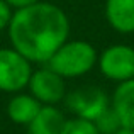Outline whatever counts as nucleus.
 Instances as JSON below:
<instances>
[{
    "label": "nucleus",
    "mask_w": 134,
    "mask_h": 134,
    "mask_svg": "<svg viewBox=\"0 0 134 134\" xmlns=\"http://www.w3.org/2000/svg\"><path fill=\"white\" fill-rule=\"evenodd\" d=\"M66 119L54 105H41L36 117L27 124L29 134H59Z\"/></svg>",
    "instance_id": "9"
},
{
    "label": "nucleus",
    "mask_w": 134,
    "mask_h": 134,
    "mask_svg": "<svg viewBox=\"0 0 134 134\" xmlns=\"http://www.w3.org/2000/svg\"><path fill=\"white\" fill-rule=\"evenodd\" d=\"M41 102L36 97L27 93H17L7 104V115L12 122L20 126H27L41 109Z\"/></svg>",
    "instance_id": "10"
},
{
    "label": "nucleus",
    "mask_w": 134,
    "mask_h": 134,
    "mask_svg": "<svg viewBox=\"0 0 134 134\" xmlns=\"http://www.w3.org/2000/svg\"><path fill=\"white\" fill-rule=\"evenodd\" d=\"M93 124H95V127H97V131L100 134H114L119 127H122L117 114L114 112V109H112L110 105L95 119Z\"/></svg>",
    "instance_id": "11"
},
{
    "label": "nucleus",
    "mask_w": 134,
    "mask_h": 134,
    "mask_svg": "<svg viewBox=\"0 0 134 134\" xmlns=\"http://www.w3.org/2000/svg\"><path fill=\"white\" fill-rule=\"evenodd\" d=\"M105 17L117 32H134V0H107Z\"/></svg>",
    "instance_id": "8"
},
{
    "label": "nucleus",
    "mask_w": 134,
    "mask_h": 134,
    "mask_svg": "<svg viewBox=\"0 0 134 134\" xmlns=\"http://www.w3.org/2000/svg\"><path fill=\"white\" fill-rule=\"evenodd\" d=\"M98 70L112 82H126L134 78V48L127 44H114L100 53L97 58Z\"/></svg>",
    "instance_id": "4"
},
{
    "label": "nucleus",
    "mask_w": 134,
    "mask_h": 134,
    "mask_svg": "<svg viewBox=\"0 0 134 134\" xmlns=\"http://www.w3.org/2000/svg\"><path fill=\"white\" fill-rule=\"evenodd\" d=\"M7 3H9L12 9H24V7H29V5H32V3H36V2H39V0H5Z\"/></svg>",
    "instance_id": "14"
},
{
    "label": "nucleus",
    "mask_w": 134,
    "mask_h": 134,
    "mask_svg": "<svg viewBox=\"0 0 134 134\" xmlns=\"http://www.w3.org/2000/svg\"><path fill=\"white\" fill-rule=\"evenodd\" d=\"M59 134H100V132L97 131V127L92 121L73 117V119H66Z\"/></svg>",
    "instance_id": "12"
},
{
    "label": "nucleus",
    "mask_w": 134,
    "mask_h": 134,
    "mask_svg": "<svg viewBox=\"0 0 134 134\" xmlns=\"http://www.w3.org/2000/svg\"><path fill=\"white\" fill-rule=\"evenodd\" d=\"M31 61H27L14 48L0 49V90L20 92L27 87L31 78Z\"/></svg>",
    "instance_id": "3"
},
{
    "label": "nucleus",
    "mask_w": 134,
    "mask_h": 134,
    "mask_svg": "<svg viewBox=\"0 0 134 134\" xmlns=\"http://www.w3.org/2000/svg\"><path fill=\"white\" fill-rule=\"evenodd\" d=\"M9 39L27 61L46 65L48 59L68 41L70 20L58 5L36 2L17 9L9 26Z\"/></svg>",
    "instance_id": "1"
},
{
    "label": "nucleus",
    "mask_w": 134,
    "mask_h": 134,
    "mask_svg": "<svg viewBox=\"0 0 134 134\" xmlns=\"http://www.w3.org/2000/svg\"><path fill=\"white\" fill-rule=\"evenodd\" d=\"M63 100L66 102L70 110L75 114V117L87 119L92 122L109 107L107 95L98 87H83V88L68 92Z\"/></svg>",
    "instance_id": "5"
},
{
    "label": "nucleus",
    "mask_w": 134,
    "mask_h": 134,
    "mask_svg": "<svg viewBox=\"0 0 134 134\" xmlns=\"http://www.w3.org/2000/svg\"><path fill=\"white\" fill-rule=\"evenodd\" d=\"M27 87L31 90V95L36 97L43 105H54L61 102L66 95L65 78L53 71L49 66H43L31 73Z\"/></svg>",
    "instance_id": "6"
},
{
    "label": "nucleus",
    "mask_w": 134,
    "mask_h": 134,
    "mask_svg": "<svg viewBox=\"0 0 134 134\" xmlns=\"http://www.w3.org/2000/svg\"><path fill=\"white\" fill-rule=\"evenodd\" d=\"M12 7L5 2V0H0V31L7 29L10 19H12Z\"/></svg>",
    "instance_id": "13"
},
{
    "label": "nucleus",
    "mask_w": 134,
    "mask_h": 134,
    "mask_svg": "<svg viewBox=\"0 0 134 134\" xmlns=\"http://www.w3.org/2000/svg\"><path fill=\"white\" fill-rule=\"evenodd\" d=\"M97 63V51L87 41H66L48 59L46 66L63 78L87 75Z\"/></svg>",
    "instance_id": "2"
},
{
    "label": "nucleus",
    "mask_w": 134,
    "mask_h": 134,
    "mask_svg": "<svg viewBox=\"0 0 134 134\" xmlns=\"http://www.w3.org/2000/svg\"><path fill=\"white\" fill-rule=\"evenodd\" d=\"M110 107L117 114L122 127L134 129V78L117 85L112 95Z\"/></svg>",
    "instance_id": "7"
},
{
    "label": "nucleus",
    "mask_w": 134,
    "mask_h": 134,
    "mask_svg": "<svg viewBox=\"0 0 134 134\" xmlns=\"http://www.w3.org/2000/svg\"><path fill=\"white\" fill-rule=\"evenodd\" d=\"M114 134H134V129H129V127H119Z\"/></svg>",
    "instance_id": "15"
}]
</instances>
